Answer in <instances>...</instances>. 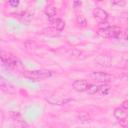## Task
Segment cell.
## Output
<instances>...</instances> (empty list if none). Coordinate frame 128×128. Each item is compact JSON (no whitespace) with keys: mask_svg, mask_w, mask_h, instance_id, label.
Masks as SVG:
<instances>
[{"mask_svg":"<svg viewBox=\"0 0 128 128\" xmlns=\"http://www.w3.org/2000/svg\"><path fill=\"white\" fill-rule=\"evenodd\" d=\"M97 33L103 38H117L121 34V29L118 26H107L98 29Z\"/></svg>","mask_w":128,"mask_h":128,"instance_id":"cell-1","label":"cell"},{"mask_svg":"<svg viewBox=\"0 0 128 128\" xmlns=\"http://www.w3.org/2000/svg\"><path fill=\"white\" fill-rule=\"evenodd\" d=\"M51 75H52V72L47 71V70H30V71L24 72V76L33 81L43 80V79L51 77Z\"/></svg>","mask_w":128,"mask_h":128,"instance_id":"cell-2","label":"cell"},{"mask_svg":"<svg viewBox=\"0 0 128 128\" xmlns=\"http://www.w3.org/2000/svg\"><path fill=\"white\" fill-rule=\"evenodd\" d=\"M90 78H92L93 80L97 81V82H101V83H107V82H111L114 79V76L106 73V72H92L90 75Z\"/></svg>","mask_w":128,"mask_h":128,"instance_id":"cell-3","label":"cell"},{"mask_svg":"<svg viewBox=\"0 0 128 128\" xmlns=\"http://www.w3.org/2000/svg\"><path fill=\"white\" fill-rule=\"evenodd\" d=\"M93 16H94V18H95V20L98 22V23H100V24H104V23H106V21H107V19H108V13L104 10V9H102V8H95L94 10H93Z\"/></svg>","mask_w":128,"mask_h":128,"instance_id":"cell-4","label":"cell"},{"mask_svg":"<svg viewBox=\"0 0 128 128\" xmlns=\"http://www.w3.org/2000/svg\"><path fill=\"white\" fill-rule=\"evenodd\" d=\"M88 86H89L88 81L85 80V79H78V80H75L72 83L73 89L76 90L77 92H84V91H86Z\"/></svg>","mask_w":128,"mask_h":128,"instance_id":"cell-5","label":"cell"},{"mask_svg":"<svg viewBox=\"0 0 128 128\" xmlns=\"http://www.w3.org/2000/svg\"><path fill=\"white\" fill-rule=\"evenodd\" d=\"M95 62L98 65L102 66V67H110L111 66V63H112V58L109 55L102 54V55H99V56L96 57Z\"/></svg>","mask_w":128,"mask_h":128,"instance_id":"cell-6","label":"cell"},{"mask_svg":"<svg viewBox=\"0 0 128 128\" xmlns=\"http://www.w3.org/2000/svg\"><path fill=\"white\" fill-rule=\"evenodd\" d=\"M18 18L23 23H29L33 18V12H31L29 10L22 11L20 14H18Z\"/></svg>","mask_w":128,"mask_h":128,"instance_id":"cell-7","label":"cell"},{"mask_svg":"<svg viewBox=\"0 0 128 128\" xmlns=\"http://www.w3.org/2000/svg\"><path fill=\"white\" fill-rule=\"evenodd\" d=\"M46 101H48L52 105H63L66 104L68 101H70V99H61L57 96H50L46 98Z\"/></svg>","mask_w":128,"mask_h":128,"instance_id":"cell-8","label":"cell"},{"mask_svg":"<svg viewBox=\"0 0 128 128\" xmlns=\"http://www.w3.org/2000/svg\"><path fill=\"white\" fill-rule=\"evenodd\" d=\"M114 117L118 120H123V119H126L127 118V112L125 109H123L122 107H117L114 109Z\"/></svg>","mask_w":128,"mask_h":128,"instance_id":"cell-9","label":"cell"},{"mask_svg":"<svg viewBox=\"0 0 128 128\" xmlns=\"http://www.w3.org/2000/svg\"><path fill=\"white\" fill-rule=\"evenodd\" d=\"M51 24H52L53 28L57 31H62L65 27V22L61 18H55V19L51 20Z\"/></svg>","mask_w":128,"mask_h":128,"instance_id":"cell-10","label":"cell"},{"mask_svg":"<svg viewBox=\"0 0 128 128\" xmlns=\"http://www.w3.org/2000/svg\"><path fill=\"white\" fill-rule=\"evenodd\" d=\"M44 12H45V14H46L49 18H53V17L56 15V13H57V9H56V7H55L54 5L49 4V5H47V6L44 8Z\"/></svg>","mask_w":128,"mask_h":128,"instance_id":"cell-11","label":"cell"},{"mask_svg":"<svg viewBox=\"0 0 128 128\" xmlns=\"http://www.w3.org/2000/svg\"><path fill=\"white\" fill-rule=\"evenodd\" d=\"M76 22H77L78 26L81 27V28H85V27L87 26L86 18H85V16L82 15V14H78V15L76 16Z\"/></svg>","mask_w":128,"mask_h":128,"instance_id":"cell-12","label":"cell"},{"mask_svg":"<svg viewBox=\"0 0 128 128\" xmlns=\"http://www.w3.org/2000/svg\"><path fill=\"white\" fill-rule=\"evenodd\" d=\"M110 86L107 85V84H103L101 86H99V90H98V93L101 95V96H105L107 95L109 92H110Z\"/></svg>","mask_w":128,"mask_h":128,"instance_id":"cell-13","label":"cell"},{"mask_svg":"<svg viewBox=\"0 0 128 128\" xmlns=\"http://www.w3.org/2000/svg\"><path fill=\"white\" fill-rule=\"evenodd\" d=\"M0 87H1V89L3 90V91H5V92H11L12 90L10 89V88H12L9 84H8V82H6L5 81V79L4 78H2L1 77V79H0Z\"/></svg>","mask_w":128,"mask_h":128,"instance_id":"cell-14","label":"cell"},{"mask_svg":"<svg viewBox=\"0 0 128 128\" xmlns=\"http://www.w3.org/2000/svg\"><path fill=\"white\" fill-rule=\"evenodd\" d=\"M98 90H99V86L96 85V84H89L86 92L89 94V95H93V94H96L98 93Z\"/></svg>","mask_w":128,"mask_h":128,"instance_id":"cell-15","label":"cell"},{"mask_svg":"<svg viewBox=\"0 0 128 128\" xmlns=\"http://www.w3.org/2000/svg\"><path fill=\"white\" fill-rule=\"evenodd\" d=\"M78 118L81 122H89L90 121V116L86 112H80V114L78 115Z\"/></svg>","mask_w":128,"mask_h":128,"instance_id":"cell-16","label":"cell"},{"mask_svg":"<svg viewBox=\"0 0 128 128\" xmlns=\"http://www.w3.org/2000/svg\"><path fill=\"white\" fill-rule=\"evenodd\" d=\"M126 4V2L124 1V0H115V1H112V5L113 6H120V7H122V6H124Z\"/></svg>","mask_w":128,"mask_h":128,"instance_id":"cell-17","label":"cell"},{"mask_svg":"<svg viewBox=\"0 0 128 128\" xmlns=\"http://www.w3.org/2000/svg\"><path fill=\"white\" fill-rule=\"evenodd\" d=\"M119 123H120L122 128H128V120H127V118L123 119V120H119Z\"/></svg>","mask_w":128,"mask_h":128,"instance_id":"cell-18","label":"cell"},{"mask_svg":"<svg viewBox=\"0 0 128 128\" xmlns=\"http://www.w3.org/2000/svg\"><path fill=\"white\" fill-rule=\"evenodd\" d=\"M8 4H9L10 6L16 8V7H18V5H19V1H18V0H12V1H9Z\"/></svg>","mask_w":128,"mask_h":128,"instance_id":"cell-19","label":"cell"},{"mask_svg":"<svg viewBox=\"0 0 128 128\" xmlns=\"http://www.w3.org/2000/svg\"><path fill=\"white\" fill-rule=\"evenodd\" d=\"M121 107H122L123 109H125V110H128V100L123 101V102L121 103Z\"/></svg>","mask_w":128,"mask_h":128,"instance_id":"cell-20","label":"cell"},{"mask_svg":"<svg viewBox=\"0 0 128 128\" xmlns=\"http://www.w3.org/2000/svg\"><path fill=\"white\" fill-rule=\"evenodd\" d=\"M82 5V2L81 1H73V6H74V8H78V7H80Z\"/></svg>","mask_w":128,"mask_h":128,"instance_id":"cell-21","label":"cell"}]
</instances>
